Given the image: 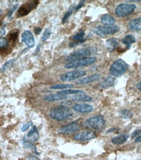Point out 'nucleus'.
Instances as JSON below:
<instances>
[{
  "mask_svg": "<svg viewBox=\"0 0 141 160\" xmlns=\"http://www.w3.org/2000/svg\"><path fill=\"white\" fill-rule=\"evenodd\" d=\"M49 116L54 120L61 121L73 117V112L69 107L61 105L52 108L49 112Z\"/></svg>",
  "mask_w": 141,
  "mask_h": 160,
  "instance_id": "nucleus-1",
  "label": "nucleus"
},
{
  "mask_svg": "<svg viewBox=\"0 0 141 160\" xmlns=\"http://www.w3.org/2000/svg\"><path fill=\"white\" fill-rule=\"evenodd\" d=\"M128 69V64L122 59H118L111 64L109 68L110 74L119 77L123 75Z\"/></svg>",
  "mask_w": 141,
  "mask_h": 160,
  "instance_id": "nucleus-2",
  "label": "nucleus"
},
{
  "mask_svg": "<svg viewBox=\"0 0 141 160\" xmlns=\"http://www.w3.org/2000/svg\"><path fill=\"white\" fill-rule=\"evenodd\" d=\"M95 51H96L94 47H85V48L78 49L67 56L66 58V61L68 63V62L73 61L75 60L89 57L90 55L94 54Z\"/></svg>",
  "mask_w": 141,
  "mask_h": 160,
  "instance_id": "nucleus-3",
  "label": "nucleus"
},
{
  "mask_svg": "<svg viewBox=\"0 0 141 160\" xmlns=\"http://www.w3.org/2000/svg\"><path fill=\"white\" fill-rule=\"evenodd\" d=\"M96 57H89L86 58L75 60V61L68 62L65 64V68L66 69H73L77 68L83 66H86L94 64L96 61Z\"/></svg>",
  "mask_w": 141,
  "mask_h": 160,
  "instance_id": "nucleus-4",
  "label": "nucleus"
},
{
  "mask_svg": "<svg viewBox=\"0 0 141 160\" xmlns=\"http://www.w3.org/2000/svg\"><path fill=\"white\" fill-rule=\"evenodd\" d=\"M84 125L87 127H89L95 130L102 129L105 125V120L103 117L101 115L95 116L87 119L85 121Z\"/></svg>",
  "mask_w": 141,
  "mask_h": 160,
  "instance_id": "nucleus-5",
  "label": "nucleus"
},
{
  "mask_svg": "<svg viewBox=\"0 0 141 160\" xmlns=\"http://www.w3.org/2000/svg\"><path fill=\"white\" fill-rule=\"evenodd\" d=\"M119 28L118 26H99L98 27L94 28L92 30V32L95 33L97 35H99L101 37H104L107 35L114 34L117 33L119 31Z\"/></svg>",
  "mask_w": 141,
  "mask_h": 160,
  "instance_id": "nucleus-6",
  "label": "nucleus"
},
{
  "mask_svg": "<svg viewBox=\"0 0 141 160\" xmlns=\"http://www.w3.org/2000/svg\"><path fill=\"white\" fill-rule=\"evenodd\" d=\"M135 5L123 3L119 5L117 7L115 10V13L116 15H118L119 17H124V16L131 15L135 10Z\"/></svg>",
  "mask_w": 141,
  "mask_h": 160,
  "instance_id": "nucleus-7",
  "label": "nucleus"
},
{
  "mask_svg": "<svg viewBox=\"0 0 141 160\" xmlns=\"http://www.w3.org/2000/svg\"><path fill=\"white\" fill-rule=\"evenodd\" d=\"M38 3H39L38 1H31L25 4H23L18 9L17 16L18 17H22V16L27 15L33 9L36 8Z\"/></svg>",
  "mask_w": 141,
  "mask_h": 160,
  "instance_id": "nucleus-8",
  "label": "nucleus"
},
{
  "mask_svg": "<svg viewBox=\"0 0 141 160\" xmlns=\"http://www.w3.org/2000/svg\"><path fill=\"white\" fill-rule=\"evenodd\" d=\"M86 71L84 70H75L66 72L60 76L62 82H71L76 79L82 78L86 75Z\"/></svg>",
  "mask_w": 141,
  "mask_h": 160,
  "instance_id": "nucleus-9",
  "label": "nucleus"
},
{
  "mask_svg": "<svg viewBox=\"0 0 141 160\" xmlns=\"http://www.w3.org/2000/svg\"><path fill=\"white\" fill-rule=\"evenodd\" d=\"M79 129H80L79 124L76 122H73L68 124V125L61 127V128L59 129L58 132L61 135H71V134H73V133H75Z\"/></svg>",
  "mask_w": 141,
  "mask_h": 160,
  "instance_id": "nucleus-10",
  "label": "nucleus"
},
{
  "mask_svg": "<svg viewBox=\"0 0 141 160\" xmlns=\"http://www.w3.org/2000/svg\"><path fill=\"white\" fill-rule=\"evenodd\" d=\"M22 41L27 45L28 47L32 48L34 47L35 45V39L32 32L30 30H26L22 33Z\"/></svg>",
  "mask_w": 141,
  "mask_h": 160,
  "instance_id": "nucleus-11",
  "label": "nucleus"
},
{
  "mask_svg": "<svg viewBox=\"0 0 141 160\" xmlns=\"http://www.w3.org/2000/svg\"><path fill=\"white\" fill-rule=\"evenodd\" d=\"M95 137V134L93 131H83L82 133H78L74 137V139L78 141H88L94 138Z\"/></svg>",
  "mask_w": 141,
  "mask_h": 160,
  "instance_id": "nucleus-12",
  "label": "nucleus"
},
{
  "mask_svg": "<svg viewBox=\"0 0 141 160\" xmlns=\"http://www.w3.org/2000/svg\"><path fill=\"white\" fill-rule=\"evenodd\" d=\"M73 110L79 113L86 114L92 112L94 108L92 105L88 104H76L73 106Z\"/></svg>",
  "mask_w": 141,
  "mask_h": 160,
  "instance_id": "nucleus-13",
  "label": "nucleus"
},
{
  "mask_svg": "<svg viewBox=\"0 0 141 160\" xmlns=\"http://www.w3.org/2000/svg\"><path fill=\"white\" fill-rule=\"evenodd\" d=\"M100 77H101V76H100V74H94L88 76V77L80 79V80H78L77 82H76V84L77 85L88 84V83L98 81L100 79Z\"/></svg>",
  "mask_w": 141,
  "mask_h": 160,
  "instance_id": "nucleus-14",
  "label": "nucleus"
},
{
  "mask_svg": "<svg viewBox=\"0 0 141 160\" xmlns=\"http://www.w3.org/2000/svg\"><path fill=\"white\" fill-rule=\"evenodd\" d=\"M116 83V79L112 77V76H108V77L104 78L101 82L99 83V87L102 89H107V88L113 87Z\"/></svg>",
  "mask_w": 141,
  "mask_h": 160,
  "instance_id": "nucleus-15",
  "label": "nucleus"
},
{
  "mask_svg": "<svg viewBox=\"0 0 141 160\" xmlns=\"http://www.w3.org/2000/svg\"><path fill=\"white\" fill-rule=\"evenodd\" d=\"M67 96L59 94L58 92L57 93H55V94H50L46 95V96L44 97V100L48 102H56L64 101V100L67 99Z\"/></svg>",
  "mask_w": 141,
  "mask_h": 160,
  "instance_id": "nucleus-16",
  "label": "nucleus"
},
{
  "mask_svg": "<svg viewBox=\"0 0 141 160\" xmlns=\"http://www.w3.org/2000/svg\"><path fill=\"white\" fill-rule=\"evenodd\" d=\"M25 138L28 140H29L30 142L32 143L37 141L39 138V135L36 127L33 126L30 129V131L28 132V133Z\"/></svg>",
  "mask_w": 141,
  "mask_h": 160,
  "instance_id": "nucleus-17",
  "label": "nucleus"
},
{
  "mask_svg": "<svg viewBox=\"0 0 141 160\" xmlns=\"http://www.w3.org/2000/svg\"><path fill=\"white\" fill-rule=\"evenodd\" d=\"M85 33L84 31L82 30H80L79 32L76 33L75 35L73 36V39L74 40L73 42H71L70 44H69V46L71 47L76 46L78 44H82L84 42L86 41V39H84V36Z\"/></svg>",
  "mask_w": 141,
  "mask_h": 160,
  "instance_id": "nucleus-18",
  "label": "nucleus"
},
{
  "mask_svg": "<svg viewBox=\"0 0 141 160\" xmlns=\"http://www.w3.org/2000/svg\"><path fill=\"white\" fill-rule=\"evenodd\" d=\"M129 28L133 32H139L141 30V18H137L133 20L129 25Z\"/></svg>",
  "mask_w": 141,
  "mask_h": 160,
  "instance_id": "nucleus-19",
  "label": "nucleus"
},
{
  "mask_svg": "<svg viewBox=\"0 0 141 160\" xmlns=\"http://www.w3.org/2000/svg\"><path fill=\"white\" fill-rule=\"evenodd\" d=\"M129 137H130V136H129L128 134L123 133V134L119 135L117 136V137H114L112 139V142L114 144H122L128 140Z\"/></svg>",
  "mask_w": 141,
  "mask_h": 160,
  "instance_id": "nucleus-20",
  "label": "nucleus"
},
{
  "mask_svg": "<svg viewBox=\"0 0 141 160\" xmlns=\"http://www.w3.org/2000/svg\"><path fill=\"white\" fill-rule=\"evenodd\" d=\"M72 99L77 102H90L92 101V98L86 95L85 93L73 95Z\"/></svg>",
  "mask_w": 141,
  "mask_h": 160,
  "instance_id": "nucleus-21",
  "label": "nucleus"
},
{
  "mask_svg": "<svg viewBox=\"0 0 141 160\" xmlns=\"http://www.w3.org/2000/svg\"><path fill=\"white\" fill-rule=\"evenodd\" d=\"M118 44V40L116 38H110L106 42V47L109 51H113Z\"/></svg>",
  "mask_w": 141,
  "mask_h": 160,
  "instance_id": "nucleus-22",
  "label": "nucleus"
},
{
  "mask_svg": "<svg viewBox=\"0 0 141 160\" xmlns=\"http://www.w3.org/2000/svg\"><path fill=\"white\" fill-rule=\"evenodd\" d=\"M115 19L113 16L109 15H105L101 17L102 24L107 26H113L114 24L115 23Z\"/></svg>",
  "mask_w": 141,
  "mask_h": 160,
  "instance_id": "nucleus-23",
  "label": "nucleus"
},
{
  "mask_svg": "<svg viewBox=\"0 0 141 160\" xmlns=\"http://www.w3.org/2000/svg\"><path fill=\"white\" fill-rule=\"evenodd\" d=\"M121 42H122L123 44L125 45L127 48L130 49L131 45L135 42V38L133 35H127L123 38L122 40H121Z\"/></svg>",
  "mask_w": 141,
  "mask_h": 160,
  "instance_id": "nucleus-24",
  "label": "nucleus"
},
{
  "mask_svg": "<svg viewBox=\"0 0 141 160\" xmlns=\"http://www.w3.org/2000/svg\"><path fill=\"white\" fill-rule=\"evenodd\" d=\"M59 94L65 95V96H69V95H75L77 94H80V93H84V91H83L82 90H78V89H65L61 91L58 92Z\"/></svg>",
  "mask_w": 141,
  "mask_h": 160,
  "instance_id": "nucleus-25",
  "label": "nucleus"
},
{
  "mask_svg": "<svg viewBox=\"0 0 141 160\" xmlns=\"http://www.w3.org/2000/svg\"><path fill=\"white\" fill-rule=\"evenodd\" d=\"M72 87H73V85H71V84H57V85L51 86V87H50V89L65 90V89H69Z\"/></svg>",
  "mask_w": 141,
  "mask_h": 160,
  "instance_id": "nucleus-26",
  "label": "nucleus"
},
{
  "mask_svg": "<svg viewBox=\"0 0 141 160\" xmlns=\"http://www.w3.org/2000/svg\"><path fill=\"white\" fill-rule=\"evenodd\" d=\"M119 115H120L121 118H123L124 119H130L132 118L133 114L130 110L124 109L119 112Z\"/></svg>",
  "mask_w": 141,
  "mask_h": 160,
  "instance_id": "nucleus-27",
  "label": "nucleus"
},
{
  "mask_svg": "<svg viewBox=\"0 0 141 160\" xmlns=\"http://www.w3.org/2000/svg\"><path fill=\"white\" fill-rule=\"evenodd\" d=\"M74 11V7H71L70 8H69V10L67 11V12L64 15L63 18H62V23L64 24L65 23L67 20H68V18H69V16H70L71 15H72L73 12Z\"/></svg>",
  "mask_w": 141,
  "mask_h": 160,
  "instance_id": "nucleus-28",
  "label": "nucleus"
},
{
  "mask_svg": "<svg viewBox=\"0 0 141 160\" xmlns=\"http://www.w3.org/2000/svg\"><path fill=\"white\" fill-rule=\"evenodd\" d=\"M15 60H14V59L9 60L7 62H6V63L3 64L1 70L4 71L7 70H8L9 68H10L11 66H13V64H14V63H15Z\"/></svg>",
  "mask_w": 141,
  "mask_h": 160,
  "instance_id": "nucleus-29",
  "label": "nucleus"
},
{
  "mask_svg": "<svg viewBox=\"0 0 141 160\" xmlns=\"http://www.w3.org/2000/svg\"><path fill=\"white\" fill-rule=\"evenodd\" d=\"M9 41L5 38H0V49H5L9 47Z\"/></svg>",
  "mask_w": 141,
  "mask_h": 160,
  "instance_id": "nucleus-30",
  "label": "nucleus"
},
{
  "mask_svg": "<svg viewBox=\"0 0 141 160\" xmlns=\"http://www.w3.org/2000/svg\"><path fill=\"white\" fill-rule=\"evenodd\" d=\"M22 144L24 145V146L25 148H33V143L30 142L29 140H28L26 138H24L22 140Z\"/></svg>",
  "mask_w": 141,
  "mask_h": 160,
  "instance_id": "nucleus-31",
  "label": "nucleus"
},
{
  "mask_svg": "<svg viewBox=\"0 0 141 160\" xmlns=\"http://www.w3.org/2000/svg\"><path fill=\"white\" fill-rule=\"evenodd\" d=\"M51 31H50V30L47 29L45 31L43 35L42 39L43 40V41H46V40L49 39V37L51 36Z\"/></svg>",
  "mask_w": 141,
  "mask_h": 160,
  "instance_id": "nucleus-32",
  "label": "nucleus"
},
{
  "mask_svg": "<svg viewBox=\"0 0 141 160\" xmlns=\"http://www.w3.org/2000/svg\"><path fill=\"white\" fill-rule=\"evenodd\" d=\"M18 7V4H15V5H14L12 7L9 9V13H8V17L9 18H10L11 16L13 15V13L15 12L16 9H17Z\"/></svg>",
  "mask_w": 141,
  "mask_h": 160,
  "instance_id": "nucleus-33",
  "label": "nucleus"
},
{
  "mask_svg": "<svg viewBox=\"0 0 141 160\" xmlns=\"http://www.w3.org/2000/svg\"><path fill=\"white\" fill-rule=\"evenodd\" d=\"M18 32H13L9 35V39H10V40H11V41H13V42H15L16 39L18 38Z\"/></svg>",
  "mask_w": 141,
  "mask_h": 160,
  "instance_id": "nucleus-34",
  "label": "nucleus"
},
{
  "mask_svg": "<svg viewBox=\"0 0 141 160\" xmlns=\"http://www.w3.org/2000/svg\"><path fill=\"white\" fill-rule=\"evenodd\" d=\"M32 125V122H28L27 123L24 124L22 127V128H21V130H22V132H25V131H26L28 129H29V128Z\"/></svg>",
  "mask_w": 141,
  "mask_h": 160,
  "instance_id": "nucleus-35",
  "label": "nucleus"
},
{
  "mask_svg": "<svg viewBox=\"0 0 141 160\" xmlns=\"http://www.w3.org/2000/svg\"><path fill=\"white\" fill-rule=\"evenodd\" d=\"M140 133H141V129H137V130H135L132 133V135H131V138H134L135 137H137V136L139 135V134H140Z\"/></svg>",
  "mask_w": 141,
  "mask_h": 160,
  "instance_id": "nucleus-36",
  "label": "nucleus"
},
{
  "mask_svg": "<svg viewBox=\"0 0 141 160\" xmlns=\"http://www.w3.org/2000/svg\"><path fill=\"white\" fill-rule=\"evenodd\" d=\"M84 2H85V1H80L78 5L76 6V11L78 10V9L82 7L83 6V5L84 4Z\"/></svg>",
  "mask_w": 141,
  "mask_h": 160,
  "instance_id": "nucleus-37",
  "label": "nucleus"
},
{
  "mask_svg": "<svg viewBox=\"0 0 141 160\" xmlns=\"http://www.w3.org/2000/svg\"><path fill=\"white\" fill-rule=\"evenodd\" d=\"M41 31H42V29L40 28H35L34 32H35V34H37V35H39L40 33V32H41Z\"/></svg>",
  "mask_w": 141,
  "mask_h": 160,
  "instance_id": "nucleus-38",
  "label": "nucleus"
},
{
  "mask_svg": "<svg viewBox=\"0 0 141 160\" xmlns=\"http://www.w3.org/2000/svg\"><path fill=\"white\" fill-rule=\"evenodd\" d=\"M5 28H0V36H2V35H3L5 34Z\"/></svg>",
  "mask_w": 141,
  "mask_h": 160,
  "instance_id": "nucleus-39",
  "label": "nucleus"
},
{
  "mask_svg": "<svg viewBox=\"0 0 141 160\" xmlns=\"http://www.w3.org/2000/svg\"><path fill=\"white\" fill-rule=\"evenodd\" d=\"M28 160H39V159L35 156H30L28 157Z\"/></svg>",
  "mask_w": 141,
  "mask_h": 160,
  "instance_id": "nucleus-40",
  "label": "nucleus"
},
{
  "mask_svg": "<svg viewBox=\"0 0 141 160\" xmlns=\"http://www.w3.org/2000/svg\"><path fill=\"white\" fill-rule=\"evenodd\" d=\"M141 142V135L138 136V137L135 140V142L138 143V142Z\"/></svg>",
  "mask_w": 141,
  "mask_h": 160,
  "instance_id": "nucleus-41",
  "label": "nucleus"
},
{
  "mask_svg": "<svg viewBox=\"0 0 141 160\" xmlns=\"http://www.w3.org/2000/svg\"><path fill=\"white\" fill-rule=\"evenodd\" d=\"M137 87L138 89H139L141 91V81L137 85Z\"/></svg>",
  "mask_w": 141,
  "mask_h": 160,
  "instance_id": "nucleus-42",
  "label": "nucleus"
},
{
  "mask_svg": "<svg viewBox=\"0 0 141 160\" xmlns=\"http://www.w3.org/2000/svg\"><path fill=\"white\" fill-rule=\"evenodd\" d=\"M40 45H38V46H37V49H36V51H35V52H34V54H37V52H39V49H40Z\"/></svg>",
  "mask_w": 141,
  "mask_h": 160,
  "instance_id": "nucleus-43",
  "label": "nucleus"
},
{
  "mask_svg": "<svg viewBox=\"0 0 141 160\" xmlns=\"http://www.w3.org/2000/svg\"><path fill=\"white\" fill-rule=\"evenodd\" d=\"M1 13H2V11L1 9H0V17H1Z\"/></svg>",
  "mask_w": 141,
  "mask_h": 160,
  "instance_id": "nucleus-44",
  "label": "nucleus"
}]
</instances>
